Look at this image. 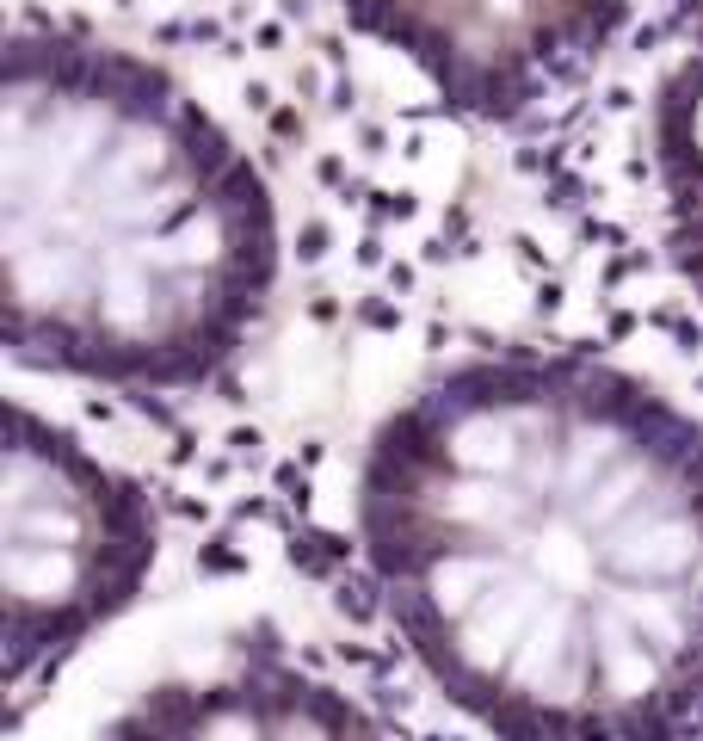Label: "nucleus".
I'll return each mask as SVG.
<instances>
[{
	"mask_svg": "<svg viewBox=\"0 0 703 741\" xmlns=\"http://www.w3.org/2000/svg\"><path fill=\"white\" fill-rule=\"evenodd\" d=\"M352 538L488 741H703V427L592 352L432 371L364 439Z\"/></svg>",
	"mask_w": 703,
	"mask_h": 741,
	"instance_id": "1",
	"label": "nucleus"
},
{
	"mask_svg": "<svg viewBox=\"0 0 703 741\" xmlns=\"http://www.w3.org/2000/svg\"><path fill=\"white\" fill-rule=\"evenodd\" d=\"M278 198L142 50L19 25L0 81V291L13 365L124 396L229 371L278 291Z\"/></svg>",
	"mask_w": 703,
	"mask_h": 741,
	"instance_id": "2",
	"label": "nucleus"
},
{
	"mask_svg": "<svg viewBox=\"0 0 703 741\" xmlns=\"http://www.w3.org/2000/svg\"><path fill=\"white\" fill-rule=\"evenodd\" d=\"M7 686H31L124 618L161 562V513L148 488L99 457L81 433L7 402Z\"/></svg>",
	"mask_w": 703,
	"mask_h": 741,
	"instance_id": "3",
	"label": "nucleus"
},
{
	"mask_svg": "<svg viewBox=\"0 0 703 741\" xmlns=\"http://www.w3.org/2000/svg\"><path fill=\"white\" fill-rule=\"evenodd\" d=\"M457 112L518 118L611 44L629 0H340Z\"/></svg>",
	"mask_w": 703,
	"mask_h": 741,
	"instance_id": "4",
	"label": "nucleus"
},
{
	"mask_svg": "<svg viewBox=\"0 0 703 741\" xmlns=\"http://www.w3.org/2000/svg\"><path fill=\"white\" fill-rule=\"evenodd\" d=\"M99 741H395V729L284 649H241L210 674L148 686Z\"/></svg>",
	"mask_w": 703,
	"mask_h": 741,
	"instance_id": "5",
	"label": "nucleus"
},
{
	"mask_svg": "<svg viewBox=\"0 0 703 741\" xmlns=\"http://www.w3.org/2000/svg\"><path fill=\"white\" fill-rule=\"evenodd\" d=\"M648 161L660 186L666 247L685 278V291L703 309V13L673 50L666 75L648 105Z\"/></svg>",
	"mask_w": 703,
	"mask_h": 741,
	"instance_id": "6",
	"label": "nucleus"
}]
</instances>
